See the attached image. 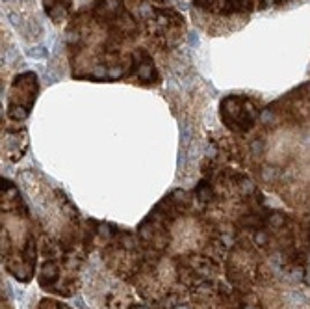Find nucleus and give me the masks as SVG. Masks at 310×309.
Listing matches in <instances>:
<instances>
[{"instance_id":"obj_1","label":"nucleus","mask_w":310,"mask_h":309,"mask_svg":"<svg viewBox=\"0 0 310 309\" xmlns=\"http://www.w3.org/2000/svg\"><path fill=\"white\" fill-rule=\"evenodd\" d=\"M39 82L34 73L17 74L10 88V103H8V116L15 121L25 119L30 114V108L36 103Z\"/></svg>"},{"instance_id":"obj_2","label":"nucleus","mask_w":310,"mask_h":309,"mask_svg":"<svg viewBox=\"0 0 310 309\" xmlns=\"http://www.w3.org/2000/svg\"><path fill=\"white\" fill-rule=\"evenodd\" d=\"M219 112H221L223 123L236 132L251 130L253 125L256 123V116H258V110L253 105V101L247 97H240V95L225 97L219 105Z\"/></svg>"},{"instance_id":"obj_3","label":"nucleus","mask_w":310,"mask_h":309,"mask_svg":"<svg viewBox=\"0 0 310 309\" xmlns=\"http://www.w3.org/2000/svg\"><path fill=\"white\" fill-rule=\"evenodd\" d=\"M136 63H134V76L141 84H156L160 81L158 71L152 63V58L149 56V52L143 49H138L134 52Z\"/></svg>"},{"instance_id":"obj_4","label":"nucleus","mask_w":310,"mask_h":309,"mask_svg":"<svg viewBox=\"0 0 310 309\" xmlns=\"http://www.w3.org/2000/svg\"><path fill=\"white\" fill-rule=\"evenodd\" d=\"M43 6L50 21L60 25L63 21H67L71 8H73V0H43Z\"/></svg>"},{"instance_id":"obj_5","label":"nucleus","mask_w":310,"mask_h":309,"mask_svg":"<svg viewBox=\"0 0 310 309\" xmlns=\"http://www.w3.org/2000/svg\"><path fill=\"white\" fill-rule=\"evenodd\" d=\"M58 278H60V270H58V266H56L54 261L49 259L41 268V274H39V283H41L43 287H47V289L52 291V287H54V283L58 281Z\"/></svg>"},{"instance_id":"obj_6","label":"nucleus","mask_w":310,"mask_h":309,"mask_svg":"<svg viewBox=\"0 0 310 309\" xmlns=\"http://www.w3.org/2000/svg\"><path fill=\"white\" fill-rule=\"evenodd\" d=\"M197 196L201 198V201H210L212 199V188L206 183H201V186L197 188Z\"/></svg>"},{"instance_id":"obj_7","label":"nucleus","mask_w":310,"mask_h":309,"mask_svg":"<svg viewBox=\"0 0 310 309\" xmlns=\"http://www.w3.org/2000/svg\"><path fill=\"white\" fill-rule=\"evenodd\" d=\"M251 151H253V154H262L264 153V140L255 138V140L251 142Z\"/></svg>"},{"instance_id":"obj_8","label":"nucleus","mask_w":310,"mask_h":309,"mask_svg":"<svg viewBox=\"0 0 310 309\" xmlns=\"http://www.w3.org/2000/svg\"><path fill=\"white\" fill-rule=\"evenodd\" d=\"M243 309H262V307L256 305V303H247V305H243Z\"/></svg>"},{"instance_id":"obj_9","label":"nucleus","mask_w":310,"mask_h":309,"mask_svg":"<svg viewBox=\"0 0 310 309\" xmlns=\"http://www.w3.org/2000/svg\"><path fill=\"white\" fill-rule=\"evenodd\" d=\"M156 2H162V0H156Z\"/></svg>"}]
</instances>
